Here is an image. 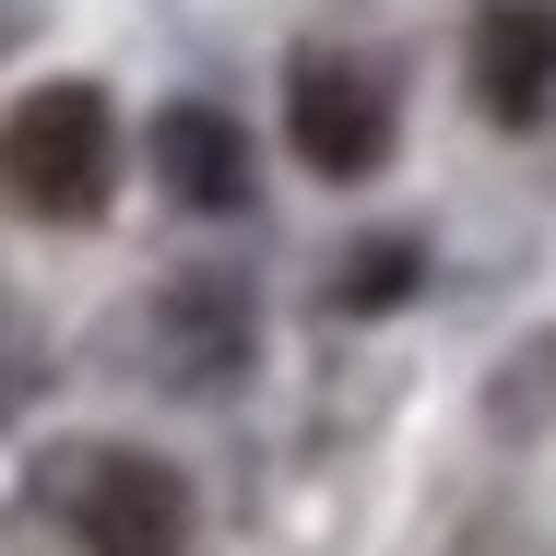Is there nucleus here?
Instances as JSON below:
<instances>
[{
    "label": "nucleus",
    "instance_id": "4",
    "mask_svg": "<svg viewBox=\"0 0 556 556\" xmlns=\"http://www.w3.org/2000/svg\"><path fill=\"white\" fill-rule=\"evenodd\" d=\"M473 108L497 130H533L556 108V0H485L473 12Z\"/></svg>",
    "mask_w": 556,
    "mask_h": 556
},
{
    "label": "nucleus",
    "instance_id": "5",
    "mask_svg": "<svg viewBox=\"0 0 556 556\" xmlns=\"http://www.w3.org/2000/svg\"><path fill=\"white\" fill-rule=\"evenodd\" d=\"M154 178H166V202H190V214H237V202H249V142H237V118L225 108H166L154 118Z\"/></svg>",
    "mask_w": 556,
    "mask_h": 556
},
{
    "label": "nucleus",
    "instance_id": "8",
    "mask_svg": "<svg viewBox=\"0 0 556 556\" xmlns=\"http://www.w3.org/2000/svg\"><path fill=\"white\" fill-rule=\"evenodd\" d=\"M24 403H36V332H24V320H0V427H12Z\"/></svg>",
    "mask_w": 556,
    "mask_h": 556
},
{
    "label": "nucleus",
    "instance_id": "3",
    "mask_svg": "<svg viewBox=\"0 0 556 556\" xmlns=\"http://www.w3.org/2000/svg\"><path fill=\"white\" fill-rule=\"evenodd\" d=\"M285 130H296V154H308L320 178H367V166L391 154V84H379L367 60L320 48V60L285 72Z\"/></svg>",
    "mask_w": 556,
    "mask_h": 556
},
{
    "label": "nucleus",
    "instance_id": "6",
    "mask_svg": "<svg viewBox=\"0 0 556 556\" xmlns=\"http://www.w3.org/2000/svg\"><path fill=\"white\" fill-rule=\"evenodd\" d=\"M249 355V296L237 285H178L166 296V367L178 379H225Z\"/></svg>",
    "mask_w": 556,
    "mask_h": 556
},
{
    "label": "nucleus",
    "instance_id": "7",
    "mask_svg": "<svg viewBox=\"0 0 556 556\" xmlns=\"http://www.w3.org/2000/svg\"><path fill=\"white\" fill-rule=\"evenodd\" d=\"M403 285H415V249H355L343 261V308H391Z\"/></svg>",
    "mask_w": 556,
    "mask_h": 556
},
{
    "label": "nucleus",
    "instance_id": "1",
    "mask_svg": "<svg viewBox=\"0 0 556 556\" xmlns=\"http://www.w3.org/2000/svg\"><path fill=\"white\" fill-rule=\"evenodd\" d=\"M36 509H48L84 556H178V545H190V485H178V462L118 450V439L48 450Z\"/></svg>",
    "mask_w": 556,
    "mask_h": 556
},
{
    "label": "nucleus",
    "instance_id": "2",
    "mask_svg": "<svg viewBox=\"0 0 556 556\" xmlns=\"http://www.w3.org/2000/svg\"><path fill=\"white\" fill-rule=\"evenodd\" d=\"M0 190H12L36 225L108 214V190H118V118H108V96H96V84L24 96L12 130H0Z\"/></svg>",
    "mask_w": 556,
    "mask_h": 556
},
{
    "label": "nucleus",
    "instance_id": "9",
    "mask_svg": "<svg viewBox=\"0 0 556 556\" xmlns=\"http://www.w3.org/2000/svg\"><path fill=\"white\" fill-rule=\"evenodd\" d=\"M24 24H36V12H24V0H0V48H12V36H24Z\"/></svg>",
    "mask_w": 556,
    "mask_h": 556
}]
</instances>
